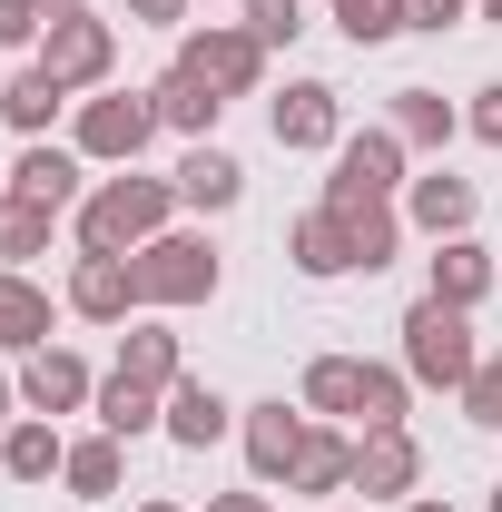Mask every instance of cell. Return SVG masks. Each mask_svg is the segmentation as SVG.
Masks as SVG:
<instances>
[{"label":"cell","instance_id":"38","mask_svg":"<svg viewBox=\"0 0 502 512\" xmlns=\"http://www.w3.org/2000/svg\"><path fill=\"white\" fill-rule=\"evenodd\" d=\"M188 10H197V0H128L138 30H188Z\"/></svg>","mask_w":502,"mask_h":512},{"label":"cell","instance_id":"4","mask_svg":"<svg viewBox=\"0 0 502 512\" xmlns=\"http://www.w3.org/2000/svg\"><path fill=\"white\" fill-rule=\"evenodd\" d=\"M148 138H158V99H148V89H89L79 119H69V148H79L89 168H138Z\"/></svg>","mask_w":502,"mask_h":512},{"label":"cell","instance_id":"17","mask_svg":"<svg viewBox=\"0 0 502 512\" xmlns=\"http://www.w3.org/2000/svg\"><path fill=\"white\" fill-rule=\"evenodd\" d=\"M168 178H178V207H188V217H227V207L247 197V168H237V148H217V138H197V148L168 168Z\"/></svg>","mask_w":502,"mask_h":512},{"label":"cell","instance_id":"31","mask_svg":"<svg viewBox=\"0 0 502 512\" xmlns=\"http://www.w3.org/2000/svg\"><path fill=\"white\" fill-rule=\"evenodd\" d=\"M50 237H60V217H50V207H30V197L0 188V266H30V256H50Z\"/></svg>","mask_w":502,"mask_h":512},{"label":"cell","instance_id":"21","mask_svg":"<svg viewBox=\"0 0 502 512\" xmlns=\"http://www.w3.org/2000/svg\"><path fill=\"white\" fill-rule=\"evenodd\" d=\"M286 493H306V503H345V493H355V434H345V424H315L306 453H296V473H286Z\"/></svg>","mask_w":502,"mask_h":512},{"label":"cell","instance_id":"5","mask_svg":"<svg viewBox=\"0 0 502 512\" xmlns=\"http://www.w3.org/2000/svg\"><path fill=\"white\" fill-rule=\"evenodd\" d=\"M30 60L50 69L69 99H89V89H109V79H119V20H99V10H79V20H50Z\"/></svg>","mask_w":502,"mask_h":512},{"label":"cell","instance_id":"42","mask_svg":"<svg viewBox=\"0 0 502 512\" xmlns=\"http://www.w3.org/2000/svg\"><path fill=\"white\" fill-rule=\"evenodd\" d=\"M394 512H453V503H443V493H414V503H394Z\"/></svg>","mask_w":502,"mask_h":512},{"label":"cell","instance_id":"26","mask_svg":"<svg viewBox=\"0 0 502 512\" xmlns=\"http://www.w3.org/2000/svg\"><path fill=\"white\" fill-rule=\"evenodd\" d=\"M60 463H69V434L50 414H20V424L0 434V473H10V483H60Z\"/></svg>","mask_w":502,"mask_h":512},{"label":"cell","instance_id":"48","mask_svg":"<svg viewBox=\"0 0 502 512\" xmlns=\"http://www.w3.org/2000/svg\"><path fill=\"white\" fill-rule=\"evenodd\" d=\"M0 79H10V69H0Z\"/></svg>","mask_w":502,"mask_h":512},{"label":"cell","instance_id":"10","mask_svg":"<svg viewBox=\"0 0 502 512\" xmlns=\"http://www.w3.org/2000/svg\"><path fill=\"white\" fill-rule=\"evenodd\" d=\"M99 188L89 178V158L60 148V138H30L20 158H10V197H30V207H50V217H79V197Z\"/></svg>","mask_w":502,"mask_h":512},{"label":"cell","instance_id":"20","mask_svg":"<svg viewBox=\"0 0 502 512\" xmlns=\"http://www.w3.org/2000/svg\"><path fill=\"white\" fill-rule=\"evenodd\" d=\"M119 375H128V384H158V394H168V384H188V335H178L168 316H128Z\"/></svg>","mask_w":502,"mask_h":512},{"label":"cell","instance_id":"41","mask_svg":"<svg viewBox=\"0 0 502 512\" xmlns=\"http://www.w3.org/2000/svg\"><path fill=\"white\" fill-rule=\"evenodd\" d=\"M79 10H99V0H40V20H79Z\"/></svg>","mask_w":502,"mask_h":512},{"label":"cell","instance_id":"34","mask_svg":"<svg viewBox=\"0 0 502 512\" xmlns=\"http://www.w3.org/2000/svg\"><path fill=\"white\" fill-rule=\"evenodd\" d=\"M463 424H473V434H502V345L473 365V384H463Z\"/></svg>","mask_w":502,"mask_h":512},{"label":"cell","instance_id":"32","mask_svg":"<svg viewBox=\"0 0 502 512\" xmlns=\"http://www.w3.org/2000/svg\"><path fill=\"white\" fill-rule=\"evenodd\" d=\"M325 20L355 40V50H384V40H404L414 20H404V0H325Z\"/></svg>","mask_w":502,"mask_h":512},{"label":"cell","instance_id":"39","mask_svg":"<svg viewBox=\"0 0 502 512\" xmlns=\"http://www.w3.org/2000/svg\"><path fill=\"white\" fill-rule=\"evenodd\" d=\"M207 512H276V503H266V483H247V493H207Z\"/></svg>","mask_w":502,"mask_h":512},{"label":"cell","instance_id":"27","mask_svg":"<svg viewBox=\"0 0 502 512\" xmlns=\"http://www.w3.org/2000/svg\"><path fill=\"white\" fill-rule=\"evenodd\" d=\"M335 217H345V237H355V276H384V266L404 256V237H414L394 197H365V207H335Z\"/></svg>","mask_w":502,"mask_h":512},{"label":"cell","instance_id":"9","mask_svg":"<svg viewBox=\"0 0 502 512\" xmlns=\"http://www.w3.org/2000/svg\"><path fill=\"white\" fill-rule=\"evenodd\" d=\"M306 434H315V414H306V404H286V394H266V404H237V444H247V473L266 483V493L296 473Z\"/></svg>","mask_w":502,"mask_h":512},{"label":"cell","instance_id":"23","mask_svg":"<svg viewBox=\"0 0 502 512\" xmlns=\"http://www.w3.org/2000/svg\"><path fill=\"white\" fill-rule=\"evenodd\" d=\"M384 128L414 148V158H443L453 138H463V109L443 99V89H394V109H384Z\"/></svg>","mask_w":502,"mask_h":512},{"label":"cell","instance_id":"35","mask_svg":"<svg viewBox=\"0 0 502 512\" xmlns=\"http://www.w3.org/2000/svg\"><path fill=\"white\" fill-rule=\"evenodd\" d=\"M40 0H0V60H20V50H40Z\"/></svg>","mask_w":502,"mask_h":512},{"label":"cell","instance_id":"1","mask_svg":"<svg viewBox=\"0 0 502 512\" xmlns=\"http://www.w3.org/2000/svg\"><path fill=\"white\" fill-rule=\"evenodd\" d=\"M188 207H178V178H148V168H119V178H99V188L79 197V217H69V237L79 256H138L148 237H168Z\"/></svg>","mask_w":502,"mask_h":512},{"label":"cell","instance_id":"19","mask_svg":"<svg viewBox=\"0 0 502 512\" xmlns=\"http://www.w3.org/2000/svg\"><path fill=\"white\" fill-rule=\"evenodd\" d=\"M178 453H207V444H227L237 434V404L217 394L207 375H188V384H168V424H158Z\"/></svg>","mask_w":502,"mask_h":512},{"label":"cell","instance_id":"40","mask_svg":"<svg viewBox=\"0 0 502 512\" xmlns=\"http://www.w3.org/2000/svg\"><path fill=\"white\" fill-rule=\"evenodd\" d=\"M20 424V375H0V434Z\"/></svg>","mask_w":502,"mask_h":512},{"label":"cell","instance_id":"12","mask_svg":"<svg viewBox=\"0 0 502 512\" xmlns=\"http://www.w3.org/2000/svg\"><path fill=\"white\" fill-rule=\"evenodd\" d=\"M355 493H365V503H414V493H424V444H414V424L355 434Z\"/></svg>","mask_w":502,"mask_h":512},{"label":"cell","instance_id":"13","mask_svg":"<svg viewBox=\"0 0 502 512\" xmlns=\"http://www.w3.org/2000/svg\"><path fill=\"white\" fill-rule=\"evenodd\" d=\"M89 394H99V375H89V355H69V345H40V355H20V414H89Z\"/></svg>","mask_w":502,"mask_h":512},{"label":"cell","instance_id":"24","mask_svg":"<svg viewBox=\"0 0 502 512\" xmlns=\"http://www.w3.org/2000/svg\"><path fill=\"white\" fill-rule=\"evenodd\" d=\"M89 414H99V434L138 444V434H158V424H168V394H158V384H128L119 365H109V375H99V394H89Z\"/></svg>","mask_w":502,"mask_h":512},{"label":"cell","instance_id":"22","mask_svg":"<svg viewBox=\"0 0 502 512\" xmlns=\"http://www.w3.org/2000/svg\"><path fill=\"white\" fill-rule=\"evenodd\" d=\"M148 99H158V128H178V138H217V119H227V99H217V89H207V79H197V69H158V79H148Z\"/></svg>","mask_w":502,"mask_h":512},{"label":"cell","instance_id":"25","mask_svg":"<svg viewBox=\"0 0 502 512\" xmlns=\"http://www.w3.org/2000/svg\"><path fill=\"white\" fill-rule=\"evenodd\" d=\"M60 483L79 493V503H119V493H128V444H119V434H69Z\"/></svg>","mask_w":502,"mask_h":512},{"label":"cell","instance_id":"47","mask_svg":"<svg viewBox=\"0 0 502 512\" xmlns=\"http://www.w3.org/2000/svg\"><path fill=\"white\" fill-rule=\"evenodd\" d=\"M0 188H10V168H0Z\"/></svg>","mask_w":502,"mask_h":512},{"label":"cell","instance_id":"36","mask_svg":"<svg viewBox=\"0 0 502 512\" xmlns=\"http://www.w3.org/2000/svg\"><path fill=\"white\" fill-rule=\"evenodd\" d=\"M473 10H483V0H404V20H414V30H463V20H473Z\"/></svg>","mask_w":502,"mask_h":512},{"label":"cell","instance_id":"37","mask_svg":"<svg viewBox=\"0 0 502 512\" xmlns=\"http://www.w3.org/2000/svg\"><path fill=\"white\" fill-rule=\"evenodd\" d=\"M463 128H473L483 148H502V79H483V89H473V109H463Z\"/></svg>","mask_w":502,"mask_h":512},{"label":"cell","instance_id":"7","mask_svg":"<svg viewBox=\"0 0 502 512\" xmlns=\"http://www.w3.org/2000/svg\"><path fill=\"white\" fill-rule=\"evenodd\" d=\"M414 148L394 138V128H345V148H335V178H325V207H365V197H404L414 178Z\"/></svg>","mask_w":502,"mask_h":512},{"label":"cell","instance_id":"46","mask_svg":"<svg viewBox=\"0 0 502 512\" xmlns=\"http://www.w3.org/2000/svg\"><path fill=\"white\" fill-rule=\"evenodd\" d=\"M493 512H502V483H493Z\"/></svg>","mask_w":502,"mask_h":512},{"label":"cell","instance_id":"43","mask_svg":"<svg viewBox=\"0 0 502 512\" xmlns=\"http://www.w3.org/2000/svg\"><path fill=\"white\" fill-rule=\"evenodd\" d=\"M138 512H188V503H168V493H148V503H138Z\"/></svg>","mask_w":502,"mask_h":512},{"label":"cell","instance_id":"18","mask_svg":"<svg viewBox=\"0 0 502 512\" xmlns=\"http://www.w3.org/2000/svg\"><path fill=\"white\" fill-rule=\"evenodd\" d=\"M50 325H60V296L30 266H0V355H40Z\"/></svg>","mask_w":502,"mask_h":512},{"label":"cell","instance_id":"6","mask_svg":"<svg viewBox=\"0 0 502 512\" xmlns=\"http://www.w3.org/2000/svg\"><path fill=\"white\" fill-rule=\"evenodd\" d=\"M178 69H197L217 99H256L266 89V50L247 40V20H188L178 30Z\"/></svg>","mask_w":502,"mask_h":512},{"label":"cell","instance_id":"2","mask_svg":"<svg viewBox=\"0 0 502 512\" xmlns=\"http://www.w3.org/2000/svg\"><path fill=\"white\" fill-rule=\"evenodd\" d=\"M128 276H138V306L148 316H188V306H217L227 256H217L207 227H168V237H148V247L128 256Z\"/></svg>","mask_w":502,"mask_h":512},{"label":"cell","instance_id":"44","mask_svg":"<svg viewBox=\"0 0 502 512\" xmlns=\"http://www.w3.org/2000/svg\"><path fill=\"white\" fill-rule=\"evenodd\" d=\"M473 20H493V30H502V0H483V10H473Z\"/></svg>","mask_w":502,"mask_h":512},{"label":"cell","instance_id":"11","mask_svg":"<svg viewBox=\"0 0 502 512\" xmlns=\"http://www.w3.org/2000/svg\"><path fill=\"white\" fill-rule=\"evenodd\" d=\"M60 306H69L79 325H128V316H148V306H138V276H128V256H69Z\"/></svg>","mask_w":502,"mask_h":512},{"label":"cell","instance_id":"3","mask_svg":"<svg viewBox=\"0 0 502 512\" xmlns=\"http://www.w3.org/2000/svg\"><path fill=\"white\" fill-rule=\"evenodd\" d=\"M394 335H404V375L424 384V394H463V384H473V365H483L473 316H463V306H443V296H414Z\"/></svg>","mask_w":502,"mask_h":512},{"label":"cell","instance_id":"33","mask_svg":"<svg viewBox=\"0 0 502 512\" xmlns=\"http://www.w3.org/2000/svg\"><path fill=\"white\" fill-rule=\"evenodd\" d=\"M237 20H247V40H256V50H266V60L306 40V0H247Z\"/></svg>","mask_w":502,"mask_h":512},{"label":"cell","instance_id":"14","mask_svg":"<svg viewBox=\"0 0 502 512\" xmlns=\"http://www.w3.org/2000/svg\"><path fill=\"white\" fill-rule=\"evenodd\" d=\"M394 207H404V227H414V237H473V217H483V188H473V178H453V168H424V178H414V188L394 197Z\"/></svg>","mask_w":502,"mask_h":512},{"label":"cell","instance_id":"29","mask_svg":"<svg viewBox=\"0 0 502 512\" xmlns=\"http://www.w3.org/2000/svg\"><path fill=\"white\" fill-rule=\"evenodd\" d=\"M355 394H365V355H315L306 375H296V404H306L315 424H355Z\"/></svg>","mask_w":502,"mask_h":512},{"label":"cell","instance_id":"16","mask_svg":"<svg viewBox=\"0 0 502 512\" xmlns=\"http://www.w3.org/2000/svg\"><path fill=\"white\" fill-rule=\"evenodd\" d=\"M286 266L306 276V286H335V276H355V237H345V217L315 197L306 217H286Z\"/></svg>","mask_w":502,"mask_h":512},{"label":"cell","instance_id":"45","mask_svg":"<svg viewBox=\"0 0 502 512\" xmlns=\"http://www.w3.org/2000/svg\"><path fill=\"white\" fill-rule=\"evenodd\" d=\"M335 512H375V503H335Z\"/></svg>","mask_w":502,"mask_h":512},{"label":"cell","instance_id":"30","mask_svg":"<svg viewBox=\"0 0 502 512\" xmlns=\"http://www.w3.org/2000/svg\"><path fill=\"white\" fill-rule=\"evenodd\" d=\"M414 394H424V384L404 375V365H365V394H355V434H394V424H414Z\"/></svg>","mask_w":502,"mask_h":512},{"label":"cell","instance_id":"15","mask_svg":"<svg viewBox=\"0 0 502 512\" xmlns=\"http://www.w3.org/2000/svg\"><path fill=\"white\" fill-rule=\"evenodd\" d=\"M493 286H502V256L483 247V237H443V247L424 256V296H443V306H463V316H473V306H483Z\"/></svg>","mask_w":502,"mask_h":512},{"label":"cell","instance_id":"8","mask_svg":"<svg viewBox=\"0 0 502 512\" xmlns=\"http://www.w3.org/2000/svg\"><path fill=\"white\" fill-rule=\"evenodd\" d=\"M266 128L286 158H335L345 148V89L335 79H286V99H266Z\"/></svg>","mask_w":502,"mask_h":512},{"label":"cell","instance_id":"28","mask_svg":"<svg viewBox=\"0 0 502 512\" xmlns=\"http://www.w3.org/2000/svg\"><path fill=\"white\" fill-rule=\"evenodd\" d=\"M60 109H79V99H69V89H60V79H50L40 60L0 79V119L20 128V138H50V119H60Z\"/></svg>","mask_w":502,"mask_h":512}]
</instances>
